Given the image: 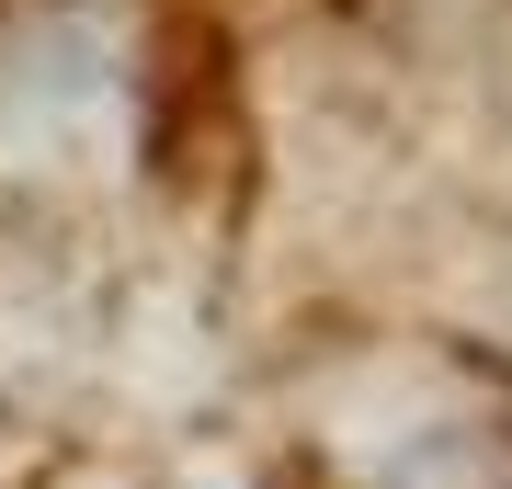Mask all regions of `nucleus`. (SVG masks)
<instances>
[{"mask_svg": "<svg viewBox=\"0 0 512 489\" xmlns=\"http://www.w3.org/2000/svg\"><path fill=\"white\" fill-rule=\"evenodd\" d=\"M0 489H512V0H0Z\"/></svg>", "mask_w": 512, "mask_h": 489, "instance_id": "obj_1", "label": "nucleus"}]
</instances>
